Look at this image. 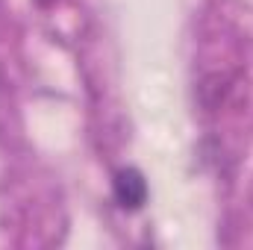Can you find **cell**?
<instances>
[{
	"mask_svg": "<svg viewBox=\"0 0 253 250\" xmlns=\"http://www.w3.org/2000/svg\"><path fill=\"white\" fill-rule=\"evenodd\" d=\"M36 3H39V6H44V9H47V6H53V3H56V0H36Z\"/></svg>",
	"mask_w": 253,
	"mask_h": 250,
	"instance_id": "7a4b0ae2",
	"label": "cell"
},
{
	"mask_svg": "<svg viewBox=\"0 0 253 250\" xmlns=\"http://www.w3.org/2000/svg\"><path fill=\"white\" fill-rule=\"evenodd\" d=\"M112 194H115V200H118L121 209H129V212L141 209L144 200H147V180H144V174L138 168H121V171H115V177H112Z\"/></svg>",
	"mask_w": 253,
	"mask_h": 250,
	"instance_id": "6da1fadb",
	"label": "cell"
}]
</instances>
